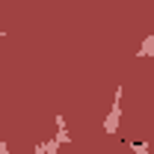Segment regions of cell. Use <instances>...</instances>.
<instances>
[{"mask_svg": "<svg viewBox=\"0 0 154 154\" xmlns=\"http://www.w3.org/2000/svg\"><path fill=\"white\" fill-rule=\"evenodd\" d=\"M119 101H122V86L116 89V101H113V110H110V116H107V125H104V131H107V134H113L116 128H119V116H122V104H119Z\"/></svg>", "mask_w": 154, "mask_h": 154, "instance_id": "cell-1", "label": "cell"}, {"mask_svg": "<svg viewBox=\"0 0 154 154\" xmlns=\"http://www.w3.org/2000/svg\"><path fill=\"white\" fill-rule=\"evenodd\" d=\"M57 148H59V139H48L36 148V154H57Z\"/></svg>", "mask_w": 154, "mask_h": 154, "instance_id": "cell-2", "label": "cell"}, {"mask_svg": "<svg viewBox=\"0 0 154 154\" xmlns=\"http://www.w3.org/2000/svg\"><path fill=\"white\" fill-rule=\"evenodd\" d=\"M136 57H154V36H148L145 42H142V48H139Z\"/></svg>", "mask_w": 154, "mask_h": 154, "instance_id": "cell-3", "label": "cell"}]
</instances>
